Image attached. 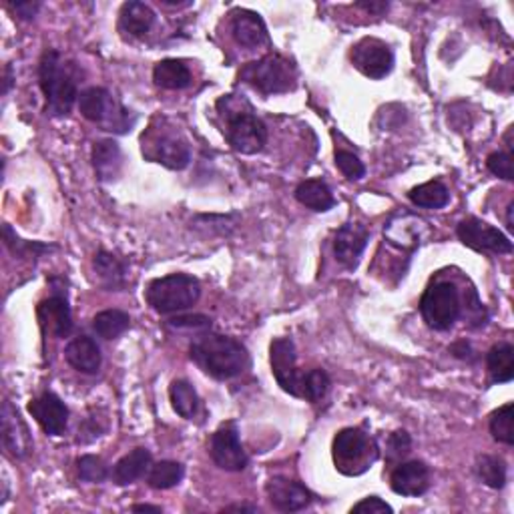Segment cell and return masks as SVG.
<instances>
[{
  "mask_svg": "<svg viewBox=\"0 0 514 514\" xmlns=\"http://www.w3.org/2000/svg\"><path fill=\"white\" fill-rule=\"evenodd\" d=\"M271 507L279 512H297L312 504V493L304 484L286 476H273L265 486Z\"/></svg>",
  "mask_w": 514,
  "mask_h": 514,
  "instance_id": "cell-13",
  "label": "cell"
},
{
  "mask_svg": "<svg viewBox=\"0 0 514 514\" xmlns=\"http://www.w3.org/2000/svg\"><path fill=\"white\" fill-rule=\"evenodd\" d=\"M93 167L97 177L109 184L115 181L123 171V151L117 141L105 139L93 147Z\"/></svg>",
  "mask_w": 514,
  "mask_h": 514,
  "instance_id": "cell-23",
  "label": "cell"
},
{
  "mask_svg": "<svg viewBox=\"0 0 514 514\" xmlns=\"http://www.w3.org/2000/svg\"><path fill=\"white\" fill-rule=\"evenodd\" d=\"M488 372H491L493 382L507 384L514 378V350L510 344L494 346L486 356Z\"/></svg>",
  "mask_w": 514,
  "mask_h": 514,
  "instance_id": "cell-31",
  "label": "cell"
},
{
  "mask_svg": "<svg viewBox=\"0 0 514 514\" xmlns=\"http://www.w3.org/2000/svg\"><path fill=\"white\" fill-rule=\"evenodd\" d=\"M37 316L43 331H51L56 338H69L73 331V316L69 302L64 297H48L43 300L37 308Z\"/></svg>",
  "mask_w": 514,
  "mask_h": 514,
  "instance_id": "cell-19",
  "label": "cell"
},
{
  "mask_svg": "<svg viewBox=\"0 0 514 514\" xmlns=\"http://www.w3.org/2000/svg\"><path fill=\"white\" fill-rule=\"evenodd\" d=\"M153 81L157 87L167 90H181L192 85V71L184 61L177 59H165L155 64L153 69Z\"/></svg>",
  "mask_w": 514,
  "mask_h": 514,
  "instance_id": "cell-25",
  "label": "cell"
},
{
  "mask_svg": "<svg viewBox=\"0 0 514 514\" xmlns=\"http://www.w3.org/2000/svg\"><path fill=\"white\" fill-rule=\"evenodd\" d=\"M210 454L221 470L239 472L247 467V454L239 442V434L234 424L221 426L211 438Z\"/></svg>",
  "mask_w": 514,
  "mask_h": 514,
  "instance_id": "cell-12",
  "label": "cell"
},
{
  "mask_svg": "<svg viewBox=\"0 0 514 514\" xmlns=\"http://www.w3.org/2000/svg\"><path fill=\"white\" fill-rule=\"evenodd\" d=\"M296 199L304 207H308V210L318 211V213L330 211L331 207L336 205V199L334 195H331V189L320 179H310L297 185Z\"/></svg>",
  "mask_w": 514,
  "mask_h": 514,
  "instance_id": "cell-26",
  "label": "cell"
},
{
  "mask_svg": "<svg viewBox=\"0 0 514 514\" xmlns=\"http://www.w3.org/2000/svg\"><path fill=\"white\" fill-rule=\"evenodd\" d=\"M147 157L155 163H161L165 167L181 171L192 161V151L184 137L179 135H159L151 141L147 149Z\"/></svg>",
  "mask_w": 514,
  "mask_h": 514,
  "instance_id": "cell-17",
  "label": "cell"
},
{
  "mask_svg": "<svg viewBox=\"0 0 514 514\" xmlns=\"http://www.w3.org/2000/svg\"><path fill=\"white\" fill-rule=\"evenodd\" d=\"M185 476L184 464H179L176 460H161L157 462L149 470V486L155 488V491H169V488L177 486Z\"/></svg>",
  "mask_w": 514,
  "mask_h": 514,
  "instance_id": "cell-32",
  "label": "cell"
},
{
  "mask_svg": "<svg viewBox=\"0 0 514 514\" xmlns=\"http://www.w3.org/2000/svg\"><path fill=\"white\" fill-rule=\"evenodd\" d=\"M378 458L372 438L360 428H344L334 438V462L344 475H362Z\"/></svg>",
  "mask_w": 514,
  "mask_h": 514,
  "instance_id": "cell-7",
  "label": "cell"
},
{
  "mask_svg": "<svg viewBox=\"0 0 514 514\" xmlns=\"http://www.w3.org/2000/svg\"><path fill=\"white\" fill-rule=\"evenodd\" d=\"M352 63L368 79L380 81L390 74L394 66V53L384 40L366 37L358 40L352 48Z\"/></svg>",
  "mask_w": 514,
  "mask_h": 514,
  "instance_id": "cell-10",
  "label": "cell"
},
{
  "mask_svg": "<svg viewBox=\"0 0 514 514\" xmlns=\"http://www.w3.org/2000/svg\"><path fill=\"white\" fill-rule=\"evenodd\" d=\"M64 358L82 374H97L99 368H101V350H99L95 339H90L89 336L73 338L64 347Z\"/></svg>",
  "mask_w": 514,
  "mask_h": 514,
  "instance_id": "cell-20",
  "label": "cell"
},
{
  "mask_svg": "<svg viewBox=\"0 0 514 514\" xmlns=\"http://www.w3.org/2000/svg\"><path fill=\"white\" fill-rule=\"evenodd\" d=\"M93 268L99 273V278H101L103 286L107 289H115V292H119L121 287H125L127 284V265L123 263L119 257H115L109 252H99L95 255V261H93Z\"/></svg>",
  "mask_w": 514,
  "mask_h": 514,
  "instance_id": "cell-27",
  "label": "cell"
},
{
  "mask_svg": "<svg viewBox=\"0 0 514 514\" xmlns=\"http://www.w3.org/2000/svg\"><path fill=\"white\" fill-rule=\"evenodd\" d=\"M384 512L392 514L394 510L382 499H378V496H368V499H364L362 502L352 507V514H384Z\"/></svg>",
  "mask_w": 514,
  "mask_h": 514,
  "instance_id": "cell-42",
  "label": "cell"
},
{
  "mask_svg": "<svg viewBox=\"0 0 514 514\" xmlns=\"http://www.w3.org/2000/svg\"><path fill=\"white\" fill-rule=\"evenodd\" d=\"M270 360H271V372L276 376L281 390L296 398H302L305 374L308 372H300L297 368V356L296 346L289 338H278L273 339L270 346Z\"/></svg>",
  "mask_w": 514,
  "mask_h": 514,
  "instance_id": "cell-9",
  "label": "cell"
},
{
  "mask_svg": "<svg viewBox=\"0 0 514 514\" xmlns=\"http://www.w3.org/2000/svg\"><path fill=\"white\" fill-rule=\"evenodd\" d=\"M218 109L227 119L226 137L229 145L244 155L260 153L268 143V127L255 117L250 107L245 111L237 109L234 107V97H226L218 103Z\"/></svg>",
  "mask_w": 514,
  "mask_h": 514,
  "instance_id": "cell-4",
  "label": "cell"
},
{
  "mask_svg": "<svg viewBox=\"0 0 514 514\" xmlns=\"http://www.w3.org/2000/svg\"><path fill=\"white\" fill-rule=\"evenodd\" d=\"M79 476L81 480H85V483H105L107 478H109V468H107V464L103 458H99V456L93 454H87V456H81L79 462Z\"/></svg>",
  "mask_w": 514,
  "mask_h": 514,
  "instance_id": "cell-36",
  "label": "cell"
},
{
  "mask_svg": "<svg viewBox=\"0 0 514 514\" xmlns=\"http://www.w3.org/2000/svg\"><path fill=\"white\" fill-rule=\"evenodd\" d=\"M151 462H153V456L147 449L131 450L113 467V472H111L113 483L119 486H129L133 483H137L139 478H143L147 472L151 470L153 467Z\"/></svg>",
  "mask_w": 514,
  "mask_h": 514,
  "instance_id": "cell-22",
  "label": "cell"
},
{
  "mask_svg": "<svg viewBox=\"0 0 514 514\" xmlns=\"http://www.w3.org/2000/svg\"><path fill=\"white\" fill-rule=\"evenodd\" d=\"M129 326H131L129 313L121 310L99 312L93 318V330L97 331V336H101L103 339H117L119 336L125 334Z\"/></svg>",
  "mask_w": 514,
  "mask_h": 514,
  "instance_id": "cell-33",
  "label": "cell"
},
{
  "mask_svg": "<svg viewBox=\"0 0 514 514\" xmlns=\"http://www.w3.org/2000/svg\"><path fill=\"white\" fill-rule=\"evenodd\" d=\"M460 242L476 252H493V253H510L512 242L510 239L493 226H488L486 221H480L476 218L464 219L458 229Z\"/></svg>",
  "mask_w": 514,
  "mask_h": 514,
  "instance_id": "cell-11",
  "label": "cell"
},
{
  "mask_svg": "<svg viewBox=\"0 0 514 514\" xmlns=\"http://www.w3.org/2000/svg\"><path fill=\"white\" fill-rule=\"evenodd\" d=\"M3 442L14 458H27L32 452L30 430L11 400H4L3 404Z\"/></svg>",
  "mask_w": 514,
  "mask_h": 514,
  "instance_id": "cell-16",
  "label": "cell"
},
{
  "mask_svg": "<svg viewBox=\"0 0 514 514\" xmlns=\"http://www.w3.org/2000/svg\"><path fill=\"white\" fill-rule=\"evenodd\" d=\"M336 167L342 171L350 181H358L366 176V167H364V163L350 151L336 153Z\"/></svg>",
  "mask_w": 514,
  "mask_h": 514,
  "instance_id": "cell-38",
  "label": "cell"
},
{
  "mask_svg": "<svg viewBox=\"0 0 514 514\" xmlns=\"http://www.w3.org/2000/svg\"><path fill=\"white\" fill-rule=\"evenodd\" d=\"M486 167L493 176L501 177L504 181H512V155L507 151H494L488 155L486 159Z\"/></svg>",
  "mask_w": 514,
  "mask_h": 514,
  "instance_id": "cell-39",
  "label": "cell"
},
{
  "mask_svg": "<svg viewBox=\"0 0 514 514\" xmlns=\"http://www.w3.org/2000/svg\"><path fill=\"white\" fill-rule=\"evenodd\" d=\"M192 360L205 374L215 380H231L244 374L250 366L247 347L236 338L221 334H205L192 344Z\"/></svg>",
  "mask_w": 514,
  "mask_h": 514,
  "instance_id": "cell-1",
  "label": "cell"
},
{
  "mask_svg": "<svg viewBox=\"0 0 514 514\" xmlns=\"http://www.w3.org/2000/svg\"><path fill=\"white\" fill-rule=\"evenodd\" d=\"M155 22V13L151 11V6L145 3H137V0H131L121 6L119 13V29L123 32H127L129 37H143L151 30Z\"/></svg>",
  "mask_w": 514,
  "mask_h": 514,
  "instance_id": "cell-24",
  "label": "cell"
},
{
  "mask_svg": "<svg viewBox=\"0 0 514 514\" xmlns=\"http://www.w3.org/2000/svg\"><path fill=\"white\" fill-rule=\"evenodd\" d=\"M169 398L173 410L185 420H193L199 408H201V400H199L195 388L189 384L187 380H176V382L169 386Z\"/></svg>",
  "mask_w": 514,
  "mask_h": 514,
  "instance_id": "cell-29",
  "label": "cell"
},
{
  "mask_svg": "<svg viewBox=\"0 0 514 514\" xmlns=\"http://www.w3.org/2000/svg\"><path fill=\"white\" fill-rule=\"evenodd\" d=\"M450 352L460 360H470L472 358V347L468 342H458L450 347Z\"/></svg>",
  "mask_w": 514,
  "mask_h": 514,
  "instance_id": "cell-44",
  "label": "cell"
},
{
  "mask_svg": "<svg viewBox=\"0 0 514 514\" xmlns=\"http://www.w3.org/2000/svg\"><path fill=\"white\" fill-rule=\"evenodd\" d=\"M408 197L414 205L424 207V210H442L450 201V192L442 181H428V184L414 187Z\"/></svg>",
  "mask_w": 514,
  "mask_h": 514,
  "instance_id": "cell-30",
  "label": "cell"
},
{
  "mask_svg": "<svg viewBox=\"0 0 514 514\" xmlns=\"http://www.w3.org/2000/svg\"><path fill=\"white\" fill-rule=\"evenodd\" d=\"M169 326L181 331H207L211 330V320L207 316H201V313H192V316L171 318Z\"/></svg>",
  "mask_w": 514,
  "mask_h": 514,
  "instance_id": "cell-40",
  "label": "cell"
},
{
  "mask_svg": "<svg viewBox=\"0 0 514 514\" xmlns=\"http://www.w3.org/2000/svg\"><path fill=\"white\" fill-rule=\"evenodd\" d=\"M370 242V231L362 223H346L338 229L334 239L336 260L346 270H356L362 260V253Z\"/></svg>",
  "mask_w": 514,
  "mask_h": 514,
  "instance_id": "cell-14",
  "label": "cell"
},
{
  "mask_svg": "<svg viewBox=\"0 0 514 514\" xmlns=\"http://www.w3.org/2000/svg\"><path fill=\"white\" fill-rule=\"evenodd\" d=\"M424 223L412 218V215H400L398 219H392L386 226L384 234L390 239V244L400 247H416L420 244V229Z\"/></svg>",
  "mask_w": 514,
  "mask_h": 514,
  "instance_id": "cell-28",
  "label": "cell"
},
{
  "mask_svg": "<svg viewBox=\"0 0 514 514\" xmlns=\"http://www.w3.org/2000/svg\"><path fill=\"white\" fill-rule=\"evenodd\" d=\"M390 486L396 494L422 496L430 486V470L422 460H410L396 467L390 476Z\"/></svg>",
  "mask_w": 514,
  "mask_h": 514,
  "instance_id": "cell-18",
  "label": "cell"
},
{
  "mask_svg": "<svg viewBox=\"0 0 514 514\" xmlns=\"http://www.w3.org/2000/svg\"><path fill=\"white\" fill-rule=\"evenodd\" d=\"M223 512H260V509L253 504H231V507L223 509Z\"/></svg>",
  "mask_w": 514,
  "mask_h": 514,
  "instance_id": "cell-46",
  "label": "cell"
},
{
  "mask_svg": "<svg viewBox=\"0 0 514 514\" xmlns=\"http://www.w3.org/2000/svg\"><path fill=\"white\" fill-rule=\"evenodd\" d=\"M410 446H412V441H410L408 433H404V430H398V433L390 434L386 450H388L390 458H402V456L410 452Z\"/></svg>",
  "mask_w": 514,
  "mask_h": 514,
  "instance_id": "cell-41",
  "label": "cell"
},
{
  "mask_svg": "<svg viewBox=\"0 0 514 514\" xmlns=\"http://www.w3.org/2000/svg\"><path fill=\"white\" fill-rule=\"evenodd\" d=\"M476 472L480 480H483L486 486L494 488V491H501V488L507 484V464H504V460L499 458V456H478Z\"/></svg>",
  "mask_w": 514,
  "mask_h": 514,
  "instance_id": "cell-34",
  "label": "cell"
},
{
  "mask_svg": "<svg viewBox=\"0 0 514 514\" xmlns=\"http://www.w3.org/2000/svg\"><path fill=\"white\" fill-rule=\"evenodd\" d=\"M358 6L364 8V11L370 13V14L380 16V14H384L388 11L390 4L388 3H358Z\"/></svg>",
  "mask_w": 514,
  "mask_h": 514,
  "instance_id": "cell-45",
  "label": "cell"
},
{
  "mask_svg": "<svg viewBox=\"0 0 514 514\" xmlns=\"http://www.w3.org/2000/svg\"><path fill=\"white\" fill-rule=\"evenodd\" d=\"M231 35L242 47H260L268 43V29L261 21L260 14L252 11H236L234 19H231Z\"/></svg>",
  "mask_w": 514,
  "mask_h": 514,
  "instance_id": "cell-21",
  "label": "cell"
},
{
  "mask_svg": "<svg viewBox=\"0 0 514 514\" xmlns=\"http://www.w3.org/2000/svg\"><path fill=\"white\" fill-rule=\"evenodd\" d=\"M13 6H14V13L19 14L22 21H30V19H35V16H37L39 8H40V3H16Z\"/></svg>",
  "mask_w": 514,
  "mask_h": 514,
  "instance_id": "cell-43",
  "label": "cell"
},
{
  "mask_svg": "<svg viewBox=\"0 0 514 514\" xmlns=\"http://www.w3.org/2000/svg\"><path fill=\"white\" fill-rule=\"evenodd\" d=\"M81 115L90 123L101 125L103 131L127 133L135 125V117L125 107L115 101L109 90L103 87H90L79 97Z\"/></svg>",
  "mask_w": 514,
  "mask_h": 514,
  "instance_id": "cell-5",
  "label": "cell"
},
{
  "mask_svg": "<svg viewBox=\"0 0 514 514\" xmlns=\"http://www.w3.org/2000/svg\"><path fill=\"white\" fill-rule=\"evenodd\" d=\"M39 82L47 97V111L55 117L69 115L79 97L77 81L56 51H47L40 59Z\"/></svg>",
  "mask_w": 514,
  "mask_h": 514,
  "instance_id": "cell-2",
  "label": "cell"
},
{
  "mask_svg": "<svg viewBox=\"0 0 514 514\" xmlns=\"http://www.w3.org/2000/svg\"><path fill=\"white\" fill-rule=\"evenodd\" d=\"M422 318L434 330H450L460 316V296L450 281L430 286L420 300Z\"/></svg>",
  "mask_w": 514,
  "mask_h": 514,
  "instance_id": "cell-8",
  "label": "cell"
},
{
  "mask_svg": "<svg viewBox=\"0 0 514 514\" xmlns=\"http://www.w3.org/2000/svg\"><path fill=\"white\" fill-rule=\"evenodd\" d=\"M239 77L255 90H260L261 95L289 93L296 87L294 64L278 55H270L260 61L247 63L242 73H239Z\"/></svg>",
  "mask_w": 514,
  "mask_h": 514,
  "instance_id": "cell-6",
  "label": "cell"
},
{
  "mask_svg": "<svg viewBox=\"0 0 514 514\" xmlns=\"http://www.w3.org/2000/svg\"><path fill=\"white\" fill-rule=\"evenodd\" d=\"M145 297L157 313L167 316V313L184 312L195 305L201 297V284L187 273H171V276L153 279L147 287Z\"/></svg>",
  "mask_w": 514,
  "mask_h": 514,
  "instance_id": "cell-3",
  "label": "cell"
},
{
  "mask_svg": "<svg viewBox=\"0 0 514 514\" xmlns=\"http://www.w3.org/2000/svg\"><path fill=\"white\" fill-rule=\"evenodd\" d=\"M131 510L133 512H161V507H153V504H135Z\"/></svg>",
  "mask_w": 514,
  "mask_h": 514,
  "instance_id": "cell-47",
  "label": "cell"
},
{
  "mask_svg": "<svg viewBox=\"0 0 514 514\" xmlns=\"http://www.w3.org/2000/svg\"><path fill=\"white\" fill-rule=\"evenodd\" d=\"M29 412L39 422V426L51 436L64 434L69 424V408L59 396L53 392H45L29 404Z\"/></svg>",
  "mask_w": 514,
  "mask_h": 514,
  "instance_id": "cell-15",
  "label": "cell"
},
{
  "mask_svg": "<svg viewBox=\"0 0 514 514\" xmlns=\"http://www.w3.org/2000/svg\"><path fill=\"white\" fill-rule=\"evenodd\" d=\"M512 211H514V203L510 201L507 207V227L512 231L514 229V221H512Z\"/></svg>",
  "mask_w": 514,
  "mask_h": 514,
  "instance_id": "cell-49",
  "label": "cell"
},
{
  "mask_svg": "<svg viewBox=\"0 0 514 514\" xmlns=\"http://www.w3.org/2000/svg\"><path fill=\"white\" fill-rule=\"evenodd\" d=\"M328 390H330V376L326 374V372L320 370V368L310 370L308 374H305L302 400L320 402L321 398L328 394Z\"/></svg>",
  "mask_w": 514,
  "mask_h": 514,
  "instance_id": "cell-37",
  "label": "cell"
},
{
  "mask_svg": "<svg viewBox=\"0 0 514 514\" xmlns=\"http://www.w3.org/2000/svg\"><path fill=\"white\" fill-rule=\"evenodd\" d=\"M11 85H13V69H11V66H6V77H4V93H8V90H11Z\"/></svg>",
  "mask_w": 514,
  "mask_h": 514,
  "instance_id": "cell-48",
  "label": "cell"
},
{
  "mask_svg": "<svg viewBox=\"0 0 514 514\" xmlns=\"http://www.w3.org/2000/svg\"><path fill=\"white\" fill-rule=\"evenodd\" d=\"M512 422H514V406L509 402L491 416V434L494 441H499L507 446L514 444Z\"/></svg>",
  "mask_w": 514,
  "mask_h": 514,
  "instance_id": "cell-35",
  "label": "cell"
}]
</instances>
